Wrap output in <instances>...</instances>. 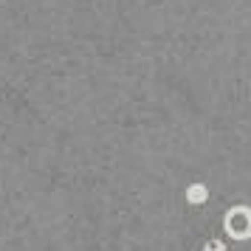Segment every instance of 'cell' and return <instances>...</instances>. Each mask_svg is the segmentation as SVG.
<instances>
[{
	"mask_svg": "<svg viewBox=\"0 0 251 251\" xmlns=\"http://www.w3.org/2000/svg\"><path fill=\"white\" fill-rule=\"evenodd\" d=\"M223 226L234 240H249L251 237V209L249 206H231L223 217Z\"/></svg>",
	"mask_w": 251,
	"mask_h": 251,
	"instance_id": "cell-1",
	"label": "cell"
},
{
	"mask_svg": "<svg viewBox=\"0 0 251 251\" xmlns=\"http://www.w3.org/2000/svg\"><path fill=\"white\" fill-rule=\"evenodd\" d=\"M206 198H209V189H206L203 183H192V186L186 189V201H189V203H195V206H201Z\"/></svg>",
	"mask_w": 251,
	"mask_h": 251,
	"instance_id": "cell-2",
	"label": "cell"
},
{
	"mask_svg": "<svg viewBox=\"0 0 251 251\" xmlns=\"http://www.w3.org/2000/svg\"><path fill=\"white\" fill-rule=\"evenodd\" d=\"M203 251H226V246L223 243H217V240H212V243H206Z\"/></svg>",
	"mask_w": 251,
	"mask_h": 251,
	"instance_id": "cell-3",
	"label": "cell"
}]
</instances>
